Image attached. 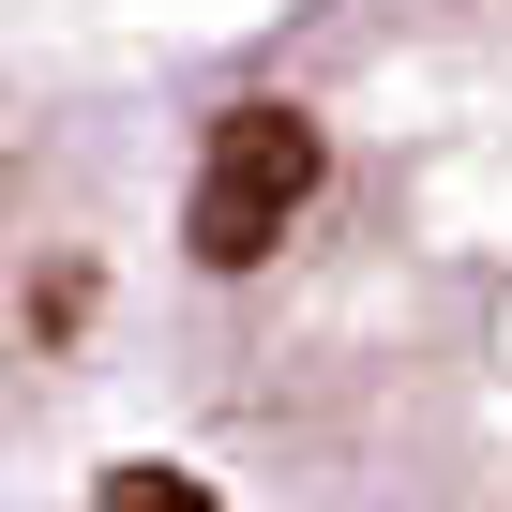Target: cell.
<instances>
[{
    "instance_id": "obj_2",
    "label": "cell",
    "mask_w": 512,
    "mask_h": 512,
    "mask_svg": "<svg viewBox=\"0 0 512 512\" xmlns=\"http://www.w3.org/2000/svg\"><path fill=\"white\" fill-rule=\"evenodd\" d=\"M211 181H256L272 211H317V196H332V106H302V91H241V106L211 121Z\"/></svg>"
},
{
    "instance_id": "obj_3",
    "label": "cell",
    "mask_w": 512,
    "mask_h": 512,
    "mask_svg": "<svg viewBox=\"0 0 512 512\" xmlns=\"http://www.w3.org/2000/svg\"><path fill=\"white\" fill-rule=\"evenodd\" d=\"M106 512H211V482H181V467H106Z\"/></svg>"
},
{
    "instance_id": "obj_4",
    "label": "cell",
    "mask_w": 512,
    "mask_h": 512,
    "mask_svg": "<svg viewBox=\"0 0 512 512\" xmlns=\"http://www.w3.org/2000/svg\"><path fill=\"white\" fill-rule=\"evenodd\" d=\"M76 317H91V272H31V332H46V347H61V332H76Z\"/></svg>"
},
{
    "instance_id": "obj_1",
    "label": "cell",
    "mask_w": 512,
    "mask_h": 512,
    "mask_svg": "<svg viewBox=\"0 0 512 512\" xmlns=\"http://www.w3.org/2000/svg\"><path fill=\"white\" fill-rule=\"evenodd\" d=\"M317 211V422L407 512H512V0H422L392 136L332 166Z\"/></svg>"
}]
</instances>
